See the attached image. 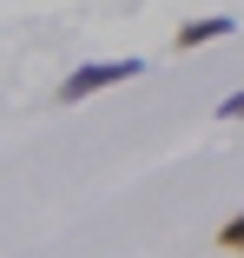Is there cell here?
<instances>
[{"label":"cell","instance_id":"cell-1","mask_svg":"<svg viewBox=\"0 0 244 258\" xmlns=\"http://www.w3.org/2000/svg\"><path fill=\"white\" fill-rule=\"evenodd\" d=\"M139 73H145V60H92V67H73V73L53 86V99H60V106H79V99L106 93V86H126V80H139Z\"/></svg>","mask_w":244,"mask_h":258},{"label":"cell","instance_id":"cell-2","mask_svg":"<svg viewBox=\"0 0 244 258\" xmlns=\"http://www.w3.org/2000/svg\"><path fill=\"white\" fill-rule=\"evenodd\" d=\"M224 33H237V14H205V20H185V27L172 33V46H178V53H198V46H211V40H224Z\"/></svg>","mask_w":244,"mask_h":258},{"label":"cell","instance_id":"cell-3","mask_svg":"<svg viewBox=\"0 0 244 258\" xmlns=\"http://www.w3.org/2000/svg\"><path fill=\"white\" fill-rule=\"evenodd\" d=\"M218 251H231V258H244V212H231V219L218 225Z\"/></svg>","mask_w":244,"mask_h":258},{"label":"cell","instance_id":"cell-4","mask_svg":"<svg viewBox=\"0 0 244 258\" xmlns=\"http://www.w3.org/2000/svg\"><path fill=\"white\" fill-rule=\"evenodd\" d=\"M218 119H244V86H237V93L224 99V106H218Z\"/></svg>","mask_w":244,"mask_h":258}]
</instances>
